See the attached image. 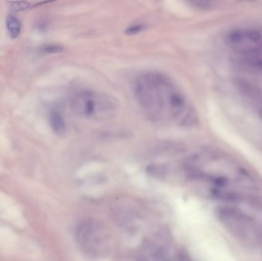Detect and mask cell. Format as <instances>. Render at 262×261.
<instances>
[{
    "label": "cell",
    "instance_id": "6da1fadb",
    "mask_svg": "<svg viewBox=\"0 0 262 261\" xmlns=\"http://www.w3.org/2000/svg\"><path fill=\"white\" fill-rule=\"evenodd\" d=\"M134 94L144 114L154 122L187 124L193 114L186 97L168 76L147 71L134 80Z\"/></svg>",
    "mask_w": 262,
    "mask_h": 261
},
{
    "label": "cell",
    "instance_id": "7a4b0ae2",
    "mask_svg": "<svg viewBox=\"0 0 262 261\" xmlns=\"http://www.w3.org/2000/svg\"><path fill=\"white\" fill-rule=\"evenodd\" d=\"M221 209L219 216L239 239L251 244H262V200L244 197Z\"/></svg>",
    "mask_w": 262,
    "mask_h": 261
},
{
    "label": "cell",
    "instance_id": "3957f363",
    "mask_svg": "<svg viewBox=\"0 0 262 261\" xmlns=\"http://www.w3.org/2000/svg\"><path fill=\"white\" fill-rule=\"evenodd\" d=\"M70 105L78 117L92 121L112 119L119 110V102L115 97L94 90L77 92L73 96Z\"/></svg>",
    "mask_w": 262,
    "mask_h": 261
},
{
    "label": "cell",
    "instance_id": "277c9868",
    "mask_svg": "<svg viewBox=\"0 0 262 261\" xmlns=\"http://www.w3.org/2000/svg\"><path fill=\"white\" fill-rule=\"evenodd\" d=\"M228 45L241 65L262 73V29L234 31L228 36Z\"/></svg>",
    "mask_w": 262,
    "mask_h": 261
},
{
    "label": "cell",
    "instance_id": "5b68a950",
    "mask_svg": "<svg viewBox=\"0 0 262 261\" xmlns=\"http://www.w3.org/2000/svg\"><path fill=\"white\" fill-rule=\"evenodd\" d=\"M101 227L94 222H87L81 225L77 231L78 242L86 249L88 254L97 255L101 254L104 242Z\"/></svg>",
    "mask_w": 262,
    "mask_h": 261
},
{
    "label": "cell",
    "instance_id": "8992f818",
    "mask_svg": "<svg viewBox=\"0 0 262 261\" xmlns=\"http://www.w3.org/2000/svg\"><path fill=\"white\" fill-rule=\"evenodd\" d=\"M241 86L246 97L251 101V104L255 107L257 114L262 119V90L246 84H243Z\"/></svg>",
    "mask_w": 262,
    "mask_h": 261
},
{
    "label": "cell",
    "instance_id": "52a82bcc",
    "mask_svg": "<svg viewBox=\"0 0 262 261\" xmlns=\"http://www.w3.org/2000/svg\"><path fill=\"white\" fill-rule=\"evenodd\" d=\"M49 121L52 129L55 134L62 135L65 132V122L62 114L58 110H54L50 113Z\"/></svg>",
    "mask_w": 262,
    "mask_h": 261
},
{
    "label": "cell",
    "instance_id": "ba28073f",
    "mask_svg": "<svg viewBox=\"0 0 262 261\" xmlns=\"http://www.w3.org/2000/svg\"><path fill=\"white\" fill-rule=\"evenodd\" d=\"M6 28L10 36L13 38H17L21 33L22 24L17 17L11 15L6 18Z\"/></svg>",
    "mask_w": 262,
    "mask_h": 261
},
{
    "label": "cell",
    "instance_id": "9c48e42d",
    "mask_svg": "<svg viewBox=\"0 0 262 261\" xmlns=\"http://www.w3.org/2000/svg\"><path fill=\"white\" fill-rule=\"evenodd\" d=\"M8 7L13 12L24 11L29 9L31 6V4L26 1H19V2H8Z\"/></svg>",
    "mask_w": 262,
    "mask_h": 261
},
{
    "label": "cell",
    "instance_id": "30bf717a",
    "mask_svg": "<svg viewBox=\"0 0 262 261\" xmlns=\"http://www.w3.org/2000/svg\"><path fill=\"white\" fill-rule=\"evenodd\" d=\"M42 50L45 53H58L62 52V49L58 45H49L44 46Z\"/></svg>",
    "mask_w": 262,
    "mask_h": 261
},
{
    "label": "cell",
    "instance_id": "8fae6325",
    "mask_svg": "<svg viewBox=\"0 0 262 261\" xmlns=\"http://www.w3.org/2000/svg\"><path fill=\"white\" fill-rule=\"evenodd\" d=\"M154 258H155L156 261H170V258H169L166 253L162 250L156 251L155 254H154Z\"/></svg>",
    "mask_w": 262,
    "mask_h": 261
},
{
    "label": "cell",
    "instance_id": "7c38bea8",
    "mask_svg": "<svg viewBox=\"0 0 262 261\" xmlns=\"http://www.w3.org/2000/svg\"><path fill=\"white\" fill-rule=\"evenodd\" d=\"M179 261H191V260L189 258L188 256L186 254H179Z\"/></svg>",
    "mask_w": 262,
    "mask_h": 261
}]
</instances>
